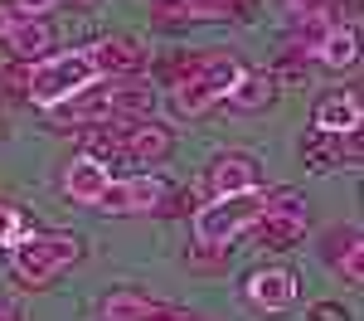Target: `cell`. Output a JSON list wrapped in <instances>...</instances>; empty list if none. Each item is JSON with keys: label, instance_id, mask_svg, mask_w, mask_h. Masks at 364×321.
Returning a JSON list of instances; mask_svg holds the SVG:
<instances>
[{"label": "cell", "instance_id": "20", "mask_svg": "<svg viewBox=\"0 0 364 321\" xmlns=\"http://www.w3.org/2000/svg\"><path fill=\"white\" fill-rule=\"evenodd\" d=\"M185 263H190L195 273H224L228 248H224V243H209V238H195L190 253H185Z\"/></svg>", "mask_w": 364, "mask_h": 321}, {"label": "cell", "instance_id": "11", "mask_svg": "<svg viewBox=\"0 0 364 321\" xmlns=\"http://www.w3.org/2000/svg\"><path fill=\"white\" fill-rule=\"evenodd\" d=\"M117 137H122V156H132V161H161L170 151V142H175L166 127H156V122H132Z\"/></svg>", "mask_w": 364, "mask_h": 321}, {"label": "cell", "instance_id": "8", "mask_svg": "<svg viewBox=\"0 0 364 321\" xmlns=\"http://www.w3.org/2000/svg\"><path fill=\"white\" fill-rule=\"evenodd\" d=\"M107 185H112V171H107V161H97V156H78V161L68 166V175H63V190H68L73 204H97Z\"/></svg>", "mask_w": 364, "mask_h": 321}, {"label": "cell", "instance_id": "25", "mask_svg": "<svg viewBox=\"0 0 364 321\" xmlns=\"http://www.w3.org/2000/svg\"><path fill=\"white\" fill-rule=\"evenodd\" d=\"M156 25H185V5L180 0H161L156 5Z\"/></svg>", "mask_w": 364, "mask_h": 321}, {"label": "cell", "instance_id": "23", "mask_svg": "<svg viewBox=\"0 0 364 321\" xmlns=\"http://www.w3.org/2000/svg\"><path fill=\"white\" fill-rule=\"evenodd\" d=\"M185 5V20H224V15H238L233 0H180Z\"/></svg>", "mask_w": 364, "mask_h": 321}, {"label": "cell", "instance_id": "16", "mask_svg": "<svg viewBox=\"0 0 364 321\" xmlns=\"http://www.w3.org/2000/svg\"><path fill=\"white\" fill-rule=\"evenodd\" d=\"M107 93V112H112V122H132V117L141 112H151V88L146 83H112V88H102Z\"/></svg>", "mask_w": 364, "mask_h": 321}, {"label": "cell", "instance_id": "21", "mask_svg": "<svg viewBox=\"0 0 364 321\" xmlns=\"http://www.w3.org/2000/svg\"><path fill=\"white\" fill-rule=\"evenodd\" d=\"M262 214H287V219H306V195H301V190H277V195H262Z\"/></svg>", "mask_w": 364, "mask_h": 321}, {"label": "cell", "instance_id": "5", "mask_svg": "<svg viewBox=\"0 0 364 321\" xmlns=\"http://www.w3.org/2000/svg\"><path fill=\"white\" fill-rule=\"evenodd\" d=\"M296 292H301V283L287 268H257L243 283V297H248L252 307H262V312H287L296 302Z\"/></svg>", "mask_w": 364, "mask_h": 321}, {"label": "cell", "instance_id": "1", "mask_svg": "<svg viewBox=\"0 0 364 321\" xmlns=\"http://www.w3.org/2000/svg\"><path fill=\"white\" fill-rule=\"evenodd\" d=\"M97 63L87 58V49H68V54H54V58H39L29 68V98L39 107H63L68 98H78L87 88H97Z\"/></svg>", "mask_w": 364, "mask_h": 321}, {"label": "cell", "instance_id": "14", "mask_svg": "<svg viewBox=\"0 0 364 321\" xmlns=\"http://www.w3.org/2000/svg\"><path fill=\"white\" fill-rule=\"evenodd\" d=\"M92 122H112V112H107V93L102 88H87V93H78V98H68L63 107H58V127H92Z\"/></svg>", "mask_w": 364, "mask_h": 321}, {"label": "cell", "instance_id": "26", "mask_svg": "<svg viewBox=\"0 0 364 321\" xmlns=\"http://www.w3.org/2000/svg\"><path fill=\"white\" fill-rule=\"evenodd\" d=\"M15 5H20V15L34 20V15H44V10H54V5H68V0H15Z\"/></svg>", "mask_w": 364, "mask_h": 321}, {"label": "cell", "instance_id": "19", "mask_svg": "<svg viewBox=\"0 0 364 321\" xmlns=\"http://www.w3.org/2000/svg\"><path fill=\"white\" fill-rule=\"evenodd\" d=\"M301 156H306L311 171H336L340 161H345V151H340V137H326V132H311L306 142H301Z\"/></svg>", "mask_w": 364, "mask_h": 321}, {"label": "cell", "instance_id": "12", "mask_svg": "<svg viewBox=\"0 0 364 321\" xmlns=\"http://www.w3.org/2000/svg\"><path fill=\"white\" fill-rule=\"evenodd\" d=\"M166 307L141 297V292H107L102 297V321H161Z\"/></svg>", "mask_w": 364, "mask_h": 321}, {"label": "cell", "instance_id": "28", "mask_svg": "<svg viewBox=\"0 0 364 321\" xmlns=\"http://www.w3.org/2000/svg\"><path fill=\"white\" fill-rule=\"evenodd\" d=\"M10 20H15V15H5V5H0V29H5V25H10Z\"/></svg>", "mask_w": 364, "mask_h": 321}, {"label": "cell", "instance_id": "27", "mask_svg": "<svg viewBox=\"0 0 364 321\" xmlns=\"http://www.w3.org/2000/svg\"><path fill=\"white\" fill-rule=\"evenodd\" d=\"M311 321H350V317H345V307H336V302H321L311 312Z\"/></svg>", "mask_w": 364, "mask_h": 321}, {"label": "cell", "instance_id": "17", "mask_svg": "<svg viewBox=\"0 0 364 321\" xmlns=\"http://www.w3.org/2000/svg\"><path fill=\"white\" fill-rule=\"evenodd\" d=\"M248 229L257 233V243H267V248H291V243L306 233V219H287V214H257Z\"/></svg>", "mask_w": 364, "mask_h": 321}, {"label": "cell", "instance_id": "2", "mask_svg": "<svg viewBox=\"0 0 364 321\" xmlns=\"http://www.w3.org/2000/svg\"><path fill=\"white\" fill-rule=\"evenodd\" d=\"M78 263V238L63 229V233H39V238H20L15 253H10V268L25 288H44L54 283L63 268Z\"/></svg>", "mask_w": 364, "mask_h": 321}, {"label": "cell", "instance_id": "6", "mask_svg": "<svg viewBox=\"0 0 364 321\" xmlns=\"http://www.w3.org/2000/svg\"><path fill=\"white\" fill-rule=\"evenodd\" d=\"M316 132H326V137H350V132H360L364 122V107H360V88H340V93H326L321 102H316Z\"/></svg>", "mask_w": 364, "mask_h": 321}, {"label": "cell", "instance_id": "24", "mask_svg": "<svg viewBox=\"0 0 364 321\" xmlns=\"http://www.w3.org/2000/svg\"><path fill=\"white\" fill-rule=\"evenodd\" d=\"M0 83H5V93H29V63H10L0 73Z\"/></svg>", "mask_w": 364, "mask_h": 321}, {"label": "cell", "instance_id": "13", "mask_svg": "<svg viewBox=\"0 0 364 321\" xmlns=\"http://www.w3.org/2000/svg\"><path fill=\"white\" fill-rule=\"evenodd\" d=\"M306 58L326 63V68H350V63L360 58V34H355V25H336Z\"/></svg>", "mask_w": 364, "mask_h": 321}, {"label": "cell", "instance_id": "22", "mask_svg": "<svg viewBox=\"0 0 364 321\" xmlns=\"http://www.w3.org/2000/svg\"><path fill=\"white\" fill-rule=\"evenodd\" d=\"M20 238H29V224L15 204H0V248H15Z\"/></svg>", "mask_w": 364, "mask_h": 321}, {"label": "cell", "instance_id": "18", "mask_svg": "<svg viewBox=\"0 0 364 321\" xmlns=\"http://www.w3.org/2000/svg\"><path fill=\"white\" fill-rule=\"evenodd\" d=\"M272 93H277V88H272L267 73L243 68V73H238V83L228 88V102H233V107H243V112H257V107H267V102H272Z\"/></svg>", "mask_w": 364, "mask_h": 321}, {"label": "cell", "instance_id": "3", "mask_svg": "<svg viewBox=\"0 0 364 321\" xmlns=\"http://www.w3.org/2000/svg\"><path fill=\"white\" fill-rule=\"evenodd\" d=\"M262 214V195L243 190V195H224V200H209L204 209H195V233L209 243H228L233 233H243Z\"/></svg>", "mask_w": 364, "mask_h": 321}, {"label": "cell", "instance_id": "7", "mask_svg": "<svg viewBox=\"0 0 364 321\" xmlns=\"http://www.w3.org/2000/svg\"><path fill=\"white\" fill-rule=\"evenodd\" d=\"M0 44L10 49L15 63H34V58H44V49L54 44V34H49V25H39L29 15H15L10 25L0 29Z\"/></svg>", "mask_w": 364, "mask_h": 321}, {"label": "cell", "instance_id": "9", "mask_svg": "<svg viewBox=\"0 0 364 321\" xmlns=\"http://www.w3.org/2000/svg\"><path fill=\"white\" fill-rule=\"evenodd\" d=\"M209 185H214V200L224 195H243V190H257V161L233 151V156H219L214 171H209Z\"/></svg>", "mask_w": 364, "mask_h": 321}, {"label": "cell", "instance_id": "29", "mask_svg": "<svg viewBox=\"0 0 364 321\" xmlns=\"http://www.w3.org/2000/svg\"><path fill=\"white\" fill-rule=\"evenodd\" d=\"M0 321H20V317H15V312H5V307H0Z\"/></svg>", "mask_w": 364, "mask_h": 321}, {"label": "cell", "instance_id": "15", "mask_svg": "<svg viewBox=\"0 0 364 321\" xmlns=\"http://www.w3.org/2000/svg\"><path fill=\"white\" fill-rule=\"evenodd\" d=\"M326 263H336L340 273H345V283H360V278H364V263H360V229H355V224L326 238Z\"/></svg>", "mask_w": 364, "mask_h": 321}, {"label": "cell", "instance_id": "4", "mask_svg": "<svg viewBox=\"0 0 364 321\" xmlns=\"http://www.w3.org/2000/svg\"><path fill=\"white\" fill-rule=\"evenodd\" d=\"M161 200H166V185L156 175H127V180H112L92 209H102V214H146Z\"/></svg>", "mask_w": 364, "mask_h": 321}, {"label": "cell", "instance_id": "10", "mask_svg": "<svg viewBox=\"0 0 364 321\" xmlns=\"http://www.w3.org/2000/svg\"><path fill=\"white\" fill-rule=\"evenodd\" d=\"M87 58L97 63V73H132V68L146 63V49H141L136 39L112 34V39H92V44H87Z\"/></svg>", "mask_w": 364, "mask_h": 321}]
</instances>
